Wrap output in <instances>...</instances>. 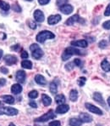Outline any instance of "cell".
<instances>
[{
	"label": "cell",
	"mask_w": 110,
	"mask_h": 126,
	"mask_svg": "<svg viewBox=\"0 0 110 126\" xmlns=\"http://www.w3.org/2000/svg\"><path fill=\"white\" fill-rule=\"evenodd\" d=\"M69 105L61 104L56 108V112H57V113H59V114H63V113L67 112L68 111H69Z\"/></svg>",
	"instance_id": "4fadbf2b"
},
{
	"label": "cell",
	"mask_w": 110,
	"mask_h": 126,
	"mask_svg": "<svg viewBox=\"0 0 110 126\" xmlns=\"http://www.w3.org/2000/svg\"><path fill=\"white\" fill-rule=\"evenodd\" d=\"M28 26L30 27L31 29H36V22L32 21H30L28 22Z\"/></svg>",
	"instance_id": "1f68e13d"
},
{
	"label": "cell",
	"mask_w": 110,
	"mask_h": 126,
	"mask_svg": "<svg viewBox=\"0 0 110 126\" xmlns=\"http://www.w3.org/2000/svg\"><path fill=\"white\" fill-rule=\"evenodd\" d=\"M28 95H29V97L32 98V99H36L38 96V92L36 91V90H32V91L28 94Z\"/></svg>",
	"instance_id": "83f0119b"
},
{
	"label": "cell",
	"mask_w": 110,
	"mask_h": 126,
	"mask_svg": "<svg viewBox=\"0 0 110 126\" xmlns=\"http://www.w3.org/2000/svg\"><path fill=\"white\" fill-rule=\"evenodd\" d=\"M21 55V58H23V59H26V58H28V56H29L28 53H27L25 50H22Z\"/></svg>",
	"instance_id": "f35d334b"
},
{
	"label": "cell",
	"mask_w": 110,
	"mask_h": 126,
	"mask_svg": "<svg viewBox=\"0 0 110 126\" xmlns=\"http://www.w3.org/2000/svg\"><path fill=\"white\" fill-rule=\"evenodd\" d=\"M30 49L32 51V57L34 59H38L42 58V56L43 55V51L41 48L39 47V45L36 44H33L32 45L30 46Z\"/></svg>",
	"instance_id": "3957f363"
},
{
	"label": "cell",
	"mask_w": 110,
	"mask_h": 126,
	"mask_svg": "<svg viewBox=\"0 0 110 126\" xmlns=\"http://www.w3.org/2000/svg\"><path fill=\"white\" fill-rule=\"evenodd\" d=\"M26 1H29V2H31V1H32V0H26Z\"/></svg>",
	"instance_id": "c3c4849f"
},
{
	"label": "cell",
	"mask_w": 110,
	"mask_h": 126,
	"mask_svg": "<svg viewBox=\"0 0 110 126\" xmlns=\"http://www.w3.org/2000/svg\"><path fill=\"white\" fill-rule=\"evenodd\" d=\"M74 66H75L74 62H69V63H67V64H66L65 68H66V70H68V71H70V70H73Z\"/></svg>",
	"instance_id": "4dcf8cb0"
},
{
	"label": "cell",
	"mask_w": 110,
	"mask_h": 126,
	"mask_svg": "<svg viewBox=\"0 0 110 126\" xmlns=\"http://www.w3.org/2000/svg\"><path fill=\"white\" fill-rule=\"evenodd\" d=\"M56 117V114L54 113V112L53 110H49L47 113H45L44 115L39 117V118H36L35 122H47L50 119H53Z\"/></svg>",
	"instance_id": "5b68a950"
},
{
	"label": "cell",
	"mask_w": 110,
	"mask_h": 126,
	"mask_svg": "<svg viewBox=\"0 0 110 126\" xmlns=\"http://www.w3.org/2000/svg\"><path fill=\"white\" fill-rule=\"evenodd\" d=\"M74 63H75V65L77 66H82V62L80 60V59H78V58L75 59V60H74Z\"/></svg>",
	"instance_id": "836d02e7"
},
{
	"label": "cell",
	"mask_w": 110,
	"mask_h": 126,
	"mask_svg": "<svg viewBox=\"0 0 110 126\" xmlns=\"http://www.w3.org/2000/svg\"><path fill=\"white\" fill-rule=\"evenodd\" d=\"M12 9L16 12H21V8L18 4H14L12 6Z\"/></svg>",
	"instance_id": "d6a6232c"
},
{
	"label": "cell",
	"mask_w": 110,
	"mask_h": 126,
	"mask_svg": "<svg viewBox=\"0 0 110 126\" xmlns=\"http://www.w3.org/2000/svg\"><path fill=\"white\" fill-rule=\"evenodd\" d=\"M108 103H109V107H110V96L109 97V99H108Z\"/></svg>",
	"instance_id": "bcb514c9"
},
{
	"label": "cell",
	"mask_w": 110,
	"mask_h": 126,
	"mask_svg": "<svg viewBox=\"0 0 110 126\" xmlns=\"http://www.w3.org/2000/svg\"><path fill=\"white\" fill-rule=\"evenodd\" d=\"M101 66H102V70L105 72H110V64L107 60H103L101 63Z\"/></svg>",
	"instance_id": "603a6c76"
},
{
	"label": "cell",
	"mask_w": 110,
	"mask_h": 126,
	"mask_svg": "<svg viewBox=\"0 0 110 126\" xmlns=\"http://www.w3.org/2000/svg\"><path fill=\"white\" fill-rule=\"evenodd\" d=\"M69 125L70 126H80L82 125V121L80 118H73L69 119Z\"/></svg>",
	"instance_id": "44dd1931"
},
{
	"label": "cell",
	"mask_w": 110,
	"mask_h": 126,
	"mask_svg": "<svg viewBox=\"0 0 110 126\" xmlns=\"http://www.w3.org/2000/svg\"><path fill=\"white\" fill-rule=\"evenodd\" d=\"M49 1H50V0H38V2H39V3L41 5L47 4V3H49Z\"/></svg>",
	"instance_id": "ab89813d"
},
{
	"label": "cell",
	"mask_w": 110,
	"mask_h": 126,
	"mask_svg": "<svg viewBox=\"0 0 110 126\" xmlns=\"http://www.w3.org/2000/svg\"><path fill=\"white\" fill-rule=\"evenodd\" d=\"M55 101H56L57 104H64L65 102V97L64 94H58L55 97Z\"/></svg>",
	"instance_id": "7402d4cb"
},
{
	"label": "cell",
	"mask_w": 110,
	"mask_h": 126,
	"mask_svg": "<svg viewBox=\"0 0 110 126\" xmlns=\"http://www.w3.org/2000/svg\"><path fill=\"white\" fill-rule=\"evenodd\" d=\"M22 91V86L19 84H15L11 87V92L14 94H18Z\"/></svg>",
	"instance_id": "d6986e66"
},
{
	"label": "cell",
	"mask_w": 110,
	"mask_h": 126,
	"mask_svg": "<svg viewBox=\"0 0 110 126\" xmlns=\"http://www.w3.org/2000/svg\"><path fill=\"white\" fill-rule=\"evenodd\" d=\"M11 49H12L13 50H14V51H17L18 49H20V45H19V44H15V45H13L12 47H11Z\"/></svg>",
	"instance_id": "b9f144b4"
},
{
	"label": "cell",
	"mask_w": 110,
	"mask_h": 126,
	"mask_svg": "<svg viewBox=\"0 0 110 126\" xmlns=\"http://www.w3.org/2000/svg\"><path fill=\"white\" fill-rule=\"evenodd\" d=\"M79 118L82 121V123H90V122L92 121V118H91V115L87 113H85V112H82V113L80 114L79 116Z\"/></svg>",
	"instance_id": "5bb4252c"
},
{
	"label": "cell",
	"mask_w": 110,
	"mask_h": 126,
	"mask_svg": "<svg viewBox=\"0 0 110 126\" xmlns=\"http://www.w3.org/2000/svg\"><path fill=\"white\" fill-rule=\"evenodd\" d=\"M71 45L72 46H76V47H80V48H87L88 44L87 40L84 39H80V40H77V41H73L71 42Z\"/></svg>",
	"instance_id": "8fae6325"
},
{
	"label": "cell",
	"mask_w": 110,
	"mask_h": 126,
	"mask_svg": "<svg viewBox=\"0 0 110 126\" xmlns=\"http://www.w3.org/2000/svg\"><path fill=\"white\" fill-rule=\"evenodd\" d=\"M93 99H94L97 102L100 103L102 106L105 107V101H104L103 98H102V94H101L100 93H98V92H95V93L93 94Z\"/></svg>",
	"instance_id": "9a60e30c"
},
{
	"label": "cell",
	"mask_w": 110,
	"mask_h": 126,
	"mask_svg": "<svg viewBox=\"0 0 110 126\" xmlns=\"http://www.w3.org/2000/svg\"><path fill=\"white\" fill-rule=\"evenodd\" d=\"M5 84H6V79H0V84L4 85Z\"/></svg>",
	"instance_id": "ee69618b"
},
{
	"label": "cell",
	"mask_w": 110,
	"mask_h": 126,
	"mask_svg": "<svg viewBox=\"0 0 110 126\" xmlns=\"http://www.w3.org/2000/svg\"><path fill=\"white\" fill-rule=\"evenodd\" d=\"M55 35L52 32H49V31H42L36 35V41L38 43H42L43 44L44 42L46 41L47 39H52V38H54Z\"/></svg>",
	"instance_id": "6da1fadb"
},
{
	"label": "cell",
	"mask_w": 110,
	"mask_h": 126,
	"mask_svg": "<svg viewBox=\"0 0 110 126\" xmlns=\"http://www.w3.org/2000/svg\"><path fill=\"white\" fill-rule=\"evenodd\" d=\"M86 81H87V79H86L85 77H80V79H78V84L80 85V86H83V85L85 84Z\"/></svg>",
	"instance_id": "f546056e"
},
{
	"label": "cell",
	"mask_w": 110,
	"mask_h": 126,
	"mask_svg": "<svg viewBox=\"0 0 110 126\" xmlns=\"http://www.w3.org/2000/svg\"><path fill=\"white\" fill-rule=\"evenodd\" d=\"M34 19L36 20V21L37 22H43L45 19L44 17V14L43 13V11H41L40 10H36L34 11Z\"/></svg>",
	"instance_id": "30bf717a"
},
{
	"label": "cell",
	"mask_w": 110,
	"mask_h": 126,
	"mask_svg": "<svg viewBox=\"0 0 110 126\" xmlns=\"http://www.w3.org/2000/svg\"><path fill=\"white\" fill-rule=\"evenodd\" d=\"M104 16H110V3L108 5L105 11H104Z\"/></svg>",
	"instance_id": "8d00e7d4"
},
{
	"label": "cell",
	"mask_w": 110,
	"mask_h": 126,
	"mask_svg": "<svg viewBox=\"0 0 110 126\" xmlns=\"http://www.w3.org/2000/svg\"><path fill=\"white\" fill-rule=\"evenodd\" d=\"M3 60H4L5 63L9 66H11V65H14L17 62V57L14 56L13 55H7L3 57Z\"/></svg>",
	"instance_id": "52a82bcc"
},
{
	"label": "cell",
	"mask_w": 110,
	"mask_h": 126,
	"mask_svg": "<svg viewBox=\"0 0 110 126\" xmlns=\"http://www.w3.org/2000/svg\"><path fill=\"white\" fill-rule=\"evenodd\" d=\"M29 105H30L32 107H33V108H36V107H37V105H36V103L34 102V101H31V102L29 103Z\"/></svg>",
	"instance_id": "7bdbcfd3"
},
{
	"label": "cell",
	"mask_w": 110,
	"mask_h": 126,
	"mask_svg": "<svg viewBox=\"0 0 110 126\" xmlns=\"http://www.w3.org/2000/svg\"><path fill=\"white\" fill-rule=\"evenodd\" d=\"M2 56H3V50H2V49H0V59L2 58Z\"/></svg>",
	"instance_id": "f6af8a7d"
},
{
	"label": "cell",
	"mask_w": 110,
	"mask_h": 126,
	"mask_svg": "<svg viewBox=\"0 0 110 126\" xmlns=\"http://www.w3.org/2000/svg\"><path fill=\"white\" fill-rule=\"evenodd\" d=\"M68 2V0H57V4L58 6H62V5L66 4V3Z\"/></svg>",
	"instance_id": "e575fe53"
},
{
	"label": "cell",
	"mask_w": 110,
	"mask_h": 126,
	"mask_svg": "<svg viewBox=\"0 0 110 126\" xmlns=\"http://www.w3.org/2000/svg\"><path fill=\"white\" fill-rule=\"evenodd\" d=\"M42 101H43V104L45 105L46 107H47V106H49L52 103V99H51L47 94H43V95H42Z\"/></svg>",
	"instance_id": "ffe728a7"
},
{
	"label": "cell",
	"mask_w": 110,
	"mask_h": 126,
	"mask_svg": "<svg viewBox=\"0 0 110 126\" xmlns=\"http://www.w3.org/2000/svg\"><path fill=\"white\" fill-rule=\"evenodd\" d=\"M0 70H1V73H3V74H8L9 73V70L7 69L6 67H3V66H2V67L0 68Z\"/></svg>",
	"instance_id": "60d3db41"
},
{
	"label": "cell",
	"mask_w": 110,
	"mask_h": 126,
	"mask_svg": "<svg viewBox=\"0 0 110 126\" xmlns=\"http://www.w3.org/2000/svg\"><path fill=\"white\" fill-rule=\"evenodd\" d=\"M6 114L8 116H14L18 114V110L10 107H0V115Z\"/></svg>",
	"instance_id": "277c9868"
},
{
	"label": "cell",
	"mask_w": 110,
	"mask_h": 126,
	"mask_svg": "<svg viewBox=\"0 0 110 126\" xmlns=\"http://www.w3.org/2000/svg\"><path fill=\"white\" fill-rule=\"evenodd\" d=\"M60 11H61L63 14L65 15H69L71 14V13L73 12V10H74V9H73V6L70 4H65V5H62V6H60L59 8Z\"/></svg>",
	"instance_id": "9c48e42d"
},
{
	"label": "cell",
	"mask_w": 110,
	"mask_h": 126,
	"mask_svg": "<svg viewBox=\"0 0 110 126\" xmlns=\"http://www.w3.org/2000/svg\"><path fill=\"white\" fill-rule=\"evenodd\" d=\"M60 21H61V16L59 15H53V16H49L47 19V22L49 25H55Z\"/></svg>",
	"instance_id": "ba28073f"
},
{
	"label": "cell",
	"mask_w": 110,
	"mask_h": 126,
	"mask_svg": "<svg viewBox=\"0 0 110 126\" xmlns=\"http://www.w3.org/2000/svg\"><path fill=\"white\" fill-rule=\"evenodd\" d=\"M80 21V16H78V15H74V16H72L71 17H69V19L66 21L65 24L68 26H71L73 25V24H75L76 22L79 21Z\"/></svg>",
	"instance_id": "2e32d148"
},
{
	"label": "cell",
	"mask_w": 110,
	"mask_h": 126,
	"mask_svg": "<svg viewBox=\"0 0 110 126\" xmlns=\"http://www.w3.org/2000/svg\"><path fill=\"white\" fill-rule=\"evenodd\" d=\"M49 89H50V91L52 94H55L57 93V91H58V84H56V83L54 82H52L50 84V86H49Z\"/></svg>",
	"instance_id": "484cf974"
},
{
	"label": "cell",
	"mask_w": 110,
	"mask_h": 126,
	"mask_svg": "<svg viewBox=\"0 0 110 126\" xmlns=\"http://www.w3.org/2000/svg\"><path fill=\"white\" fill-rule=\"evenodd\" d=\"M2 100L4 102L8 103V104H14V98L12 95H9V94H4V95L1 96Z\"/></svg>",
	"instance_id": "ac0fdd59"
},
{
	"label": "cell",
	"mask_w": 110,
	"mask_h": 126,
	"mask_svg": "<svg viewBox=\"0 0 110 126\" xmlns=\"http://www.w3.org/2000/svg\"><path fill=\"white\" fill-rule=\"evenodd\" d=\"M98 46L101 48V49H105V48L108 46V42L106 41V40H102V41L99 42Z\"/></svg>",
	"instance_id": "f1b7e54d"
},
{
	"label": "cell",
	"mask_w": 110,
	"mask_h": 126,
	"mask_svg": "<svg viewBox=\"0 0 110 126\" xmlns=\"http://www.w3.org/2000/svg\"><path fill=\"white\" fill-rule=\"evenodd\" d=\"M69 99L72 101H76L78 99V92L76 90H72L69 93Z\"/></svg>",
	"instance_id": "cb8c5ba5"
},
{
	"label": "cell",
	"mask_w": 110,
	"mask_h": 126,
	"mask_svg": "<svg viewBox=\"0 0 110 126\" xmlns=\"http://www.w3.org/2000/svg\"><path fill=\"white\" fill-rule=\"evenodd\" d=\"M109 39H110V37H109Z\"/></svg>",
	"instance_id": "681fc988"
},
{
	"label": "cell",
	"mask_w": 110,
	"mask_h": 126,
	"mask_svg": "<svg viewBox=\"0 0 110 126\" xmlns=\"http://www.w3.org/2000/svg\"><path fill=\"white\" fill-rule=\"evenodd\" d=\"M81 52H80L79 49H76V48H72V47H69L65 49V52L63 53L62 55V60L63 61H67L70 58L72 55H81Z\"/></svg>",
	"instance_id": "7a4b0ae2"
},
{
	"label": "cell",
	"mask_w": 110,
	"mask_h": 126,
	"mask_svg": "<svg viewBox=\"0 0 110 126\" xmlns=\"http://www.w3.org/2000/svg\"><path fill=\"white\" fill-rule=\"evenodd\" d=\"M16 80L20 84H23L25 80V73L22 70H20L16 73Z\"/></svg>",
	"instance_id": "7c38bea8"
},
{
	"label": "cell",
	"mask_w": 110,
	"mask_h": 126,
	"mask_svg": "<svg viewBox=\"0 0 110 126\" xmlns=\"http://www.w3.org/2000/svg\"><path fill=\"white\" fill-rule=\"evenodd\" d=\"M21 66L23 68H25V69H32V63L30 61L25 60L21 62Z\"/></svg>",
	"instance_id": "d4e9b609"
},
{
	"label": "cell",
	"mask_w": 110,
	"mask_h": 126,
	"mask_svg": "<svg viewBox=\"0 0 110 126\" xmlns=\"http://www.w3.org/2000/svg\"><path fill=\"white\" fill-rule=\"evenodd\" d=\"M9 126H15V125H14L13 123H10V125H9Z\"/></svg>",
	"instance_id": "7dc6e473"
},
{
	"label": "cell",
	"mask_w": 110,
	"mask_h": 126,
	"mask_svg": "<svg viewBox=\"0 0 110 126\" xmlns=\"http://www.w3.org/2000/svg\"><path fill=\"white\" fill-rule=\"evenodd\" d=\"M35 81L36 82V84H40V85H45L47 84V80H46V79L43 77V75H41V74H37V75H36V77H35Z\"/></svg>",
	"instance_id": "e0dca14e"
},
{
	"label": "cell",
	"mask_w": 110,
	"mask_h": 126,
	"mask_svg": "<svg viewBox=\"0 0 110 126\" xmlns=\"http://www.w3.org/2000/svg\"><path fill=\"white\" fill-rule=\"evenodd\" d=\"M60 122L58 121V120H55V121H53L49 124V126H60Z\"/></svg>",
	"instance_id": "74e56055"
},
{
	"label": "cell",
	"mask_w": 110,
	"mask_h": 126,
	"mask_svg": "<svg viewBox=\"0 0 110 126\" xmlns=\"http://www.w3.org/2000/svg\"><path fill=\"white\" fill-rule=\"evenodd\" d=\"M0 9H1V10H3L8 11L10 9V4H9V3H6V2L0 0Z\"/></svg>",
	"instance_id": "4316f807"
},
{
	"label": "cell",
	"mask_w": 110,
	"mask_h": 126,
	"mask_svg": "<svg viewBox=\"0 0 110 126\" xmlns=\"http://www.w3.org/2000/svg\"><path fill=\"white\" fill-rule=\"evenodd\" d=\"M86 107H87V109L88 111H90L91 112H93V113H95V114H98V115H102V112L98 107L91 104V103H86Z\"/></svg>",
	"instance_id": "8992f818"
},
{
	"label": "cell",
	"mask_w": 110,
	"mask_h": 126,
	"mask_svg": "<svg viewBox=\"0 0 110 126\" xmlns=\"http://www.w3.org/2000/svg\"><path fill=\"white\" fill-rule=\"evenodd\" d=\"M102 27L105 29H110V21H105L103 24H102Z\"/></svg>",
	"instance_id": "d590c367"
}]
</instances>
